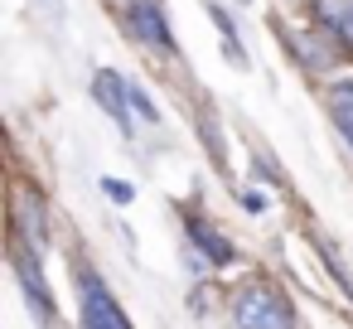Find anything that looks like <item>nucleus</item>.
I'll list each match as a JSON object with an SVG mask.
<instances>
[{"label":"nucleus","instance_id":"8","mask_svg":"<svg viewBox=\"0 0 353 329\" xmlns=\"http://www.w3.org/2000/svg\"><path fill=\"white\" fill-rule=\"evenodd\" d=\"M329 117H334L339 136L353 146V83H339V88L329 92Z\"/></svg>","mask_w":353,"mask_h":329},{"label":"nucleus","instance_id":"11","mask_svg":"<svg viewBox=\"0 0 353 329\" xmlns=\"http://www.w3.org/2000/svg\"><path fill=\"white\" fill-rule=\"evenodd\" d=\"M102 194L117 199V203H131V199H136V189H131L126 179H102Z\"/></svg>","mask_w":353,"mask_h":329},{"label":"nucleus","instance_id":"4","mask_svg":"<svg viewBox=\"0 0 353 329\" xmlns=\"http://www.w3.org/2000/svg\"><path fill=\"white\" fill-rule=\"evenodd\" d=\"M121 15H126V30L145 44V49H160V54H174V34H170V25H165V15H160V6L155 0H126L121 6Z\"/></svg>","mask_w":353,"mask_h":329},{"label":"nucleus","instance_id":"1","mask_svg":"<svg viewBox=\"0 0 353 329\" xmlns=\"http://www.w3.org/2000/svg\"><path fill=\"white\" fill-rule=\"evenodd\" d=\"M232 319H237V329H295L290 300H285L276 286H266V281H252V286L237 290Z\"/></svg>","mask_w":353,"mask_h":329},{"label":"nucleus","instance_id":"10","mask_svg":"<svg viewBox=\"0 0 353 329\" xmlns=\"http://www.w3.org/2000/svg\"><path fill=\"white\" fill-rule=\"evenodd\" d=\"M314 247H319V257L329 261V271H334V281H339V286H343V290L353 295V271L343 266V257H339V247H334L329 237H314Z\"/></svg>","mask_w":353,"mask_h":329},{"label":"nucleus","instance_id":"6","mask_svg":"<svg viewBox=\"0 0 353 329\" xmlns=\"http://www.w3.org/2000/svg\"><path fill=\"white\" fill-rule=\"evenodd\" d=\"M92 97H97V107L121 126V136H131L136 131V121H131V83L121 78V73H112V68H102L97 78H92Z\"/></svg>","mask_w":353,"mask_h":329},{"label":"nucleus","instance_id":"5","mask_svg":"<svg viewBox=\"0 0 353 329\" xmlns=\"http://www.w3.org/2000/svg\"><path fill=\"white\" fill-rule=\"evenodd\" d=\"M49 242V223H44V199L34 189H15V247L44 257Z\"/></svg>","mask_w":353,"mask_h":329},{"label":"nucleus","instance_id":"12","mask_svg":"<svg viewBox=\"0 0 353 329\" xmlns=\"http://www.w3.org/2000/svg\"><path fill=\"white\" fill-rule=\"evenodd\" d=\"M131 107H136V112H141L145 121H155V102H150V97H145V92H141L136 83H131Z\"/></svg>","mask_w":353,"mask_h":329},{"label":"nucleus","instance_id":"14","mask_svg":"<svg viewBox=\"0 0 353 329\" xmlns=\"http://www.w3.org/2000/svg\"><path fill=\"white\" fill-rule=\"evenodd\" d=\"M39 6L49 10V20H59V15H63V6H59V0H39Z\"/></svg>","mask_w":353,"mask_h":329},{"label":"nucleus","instance_id":"13","mask_svg":"<svg viewBox=\"0 0 353 329\" xmlns=\"http://www.w3.org/2000/svg\"><path fill=\"white\" fill-rule=\"evenodd\" d=\"M242 208H247V213H261V208H266V194H261V189H247V194H242Z\"/></svg>","mask_w":353,"mask_h":329},{"label":"nucleus","instance_id":"2","mask_svg":"<svg viewBox=\"0 0 353 329\" xmlns=\"http://www.w3.org/2000/svg\"><path fill=\"white\" fill-rule=\"evenodd\" d=\"M78 290H83V305H78V319H83V329H131V319H126V310L117 305V295L102 286V276L97 271H78Z\"/></svg>","mask_w":353,"mask_h":329},{"label":"nucleus","instance_id":"7","mask_svg":"<svg viewBox=\"0 0 353 329\" xmlns=\"http://www.w3.org/2000/svg\"><path fill=\"white\" fill-rule=\"evenodd\" d=\"M189 237H194V247H199L213 266H228V261H232V242H223V232L208 228L203 218H189Z\"/></svg>","mask_w":353,"mask_h":329},{"label":"nucleus","instance_id":"9","mask_svg":"<svg viewBox=\"0 0 353 329\" xmlns=\"http://www.w3.org/2000/svg\"><path fill=\"white\" fill-rule=\"evenodd\" d=\"M319 20L353 49V0H324V6H319Z\"/></svg>","mask_w":353,"mask_h":329},{"label":"nucleus","instance_id":"3","mask_svg":"<svg viewBox=\"0 0 353 329\" xmlns=\"http://www.w3.org/2000/svg\"><path fill=\"white\" fill-rule=\"evenodd\" d=\"M10 261H15V281H20V290L30 295V310H34V319H39L44 329H54V324H59V310H54V295H49V286H44L39 257H34V252H25V247H15V252H10Z\"/></svg>","mask_w":353,"mask_h":329}]
</instances>
